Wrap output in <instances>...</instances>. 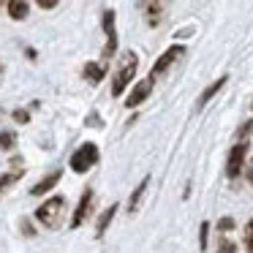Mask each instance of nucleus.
Listing matches in <instances>:
<instances>
[{"label":"nucleus","mask_w":253,"mask_h":253,"mask_svg":"<svg viewBox=\"0 0 253 253\" xmlns=\"http://www.w3.org/2000/svg\"><path fill=\"white\" fill-rule=\"evenodd\" d=\"M182 55H185V46H180V44H177V46H169V49H166L164 55L155 60V66H153V71H150V77H153V79L161 77V74H164L166 68H169L171 63L177 60V57H182Z\"/></svg>","instance_id":"nucleus-6"},{"label":"nucleus","mask_w":253,"mask_h":253,"mask_svg":"<svg viewBox=\"0 0 253 253\" xmlns=\"http://www.w3.org/2000/svg\"><path fill=\"white\" fill-rule=\"evenodd\" d=\"M245 153H248V144L245 142H237L229 153V161H226V174L234 180L237 174L242 171V164H245Z\"/></svg>","instance_id":"nucleus-5"},{"label":"nucleus","mask_w":253,"mask_h":253,"mask_svg":"<svg viewBox=\"0 0 253 253\" xmlns=\"http://www.w3.org/2000/svg\"><path fill=\"white\" fill-rule=\"evenodd\" d=\"M63 212H66V199L63 196H52L36 210V220H39L44 229H57L63 220Z\"/></svg>","instance_id":"nucleus-1"},{"label":"nucleus","mask_w":253,"mask_h":253,"mask_svg":"<svg viewBox=\"0 0 253 253\" xmlns=\"http://www.w3.org/2000/svg\"><path fill=\"white\" fill-rule=\"evenodd\" d=\"M245 245H248V251L253 253V220L245 226Z\"/></svg>","instance_id":"nucleus-18"},{"label":"nucleus","mask_w":253,"mask_h":253,"mask_svg":"<svg viewBox=\"0 0 253 253\" xmlns=\"http://www.w3.org/2000/svg\"><path fill=\"white\" fill-rule=\"evenodd\" d=\"M95 164H98V147H95L93 142L82 144V147H79L77 153L71 155V161H68L71 171H77V174H84V171L93 169Z\"/></svg>","instance_id":"nucleus-3"},{"label":"nucleus","mask_w":253,"mask_h":253,"mask_svg":"<svg viewBox=\"0 0 253 253\" xmlns=\"http://www.w3.org/2000/svg\"><path fill=\"white\" fill-rule=\"evenodd\" d=\"M251 180H253V169H251Z\"/></svg>","instance_id":"nucleus-23"},{"label":"nucleus","mask_w":253,"mask_h":253,"mask_svg":"<svg viewBox=\"0 0 253 253\" xmlns=\"http://www.w3.org/2000/svg\"><path fill=\"white\" fill-rule=\"evenodd\" d=\"M153 93V77H147V79H142V82L136 84V87L131 90V95H128V101H126V106L131 109V106H139L142 101H147V95Z\"/></svg>","instance_id":"nucleus-7"},{"label":"nucleus","mask_w":253,"mask_h":253,"mask_svg":"<svg viewBox=\"0 0 253 253\" xmlns=\"http://www.w3.org/2000/svg\"><path fill=\"white\" fill-rule=\"evenodd\" d=\"M39 6H41V8H55L57 0H39Z\"/></svg>","instance_id":"nucleus-21"},{"label":"nucleus","mask_w":253,"mask_h":253,"mask_svg":"<svg viewBox=\"0 0 253 253\" xmlns=\"http://www.w3.org/2000/svg\"><path fill=\"white\" fill-rule=\"evenodd\" d=\"M226 79H229V77H220L218 82H212V84H210V87L204 90L202 95H199V109H202V106L207 104L210 98H212V95H218V90H220V87H223V84H226Z\"/></svg>","instance_id":"nucleus-14"},{"label":"nucleus","mask_w":253,"mask_h":253,"mask_svg":"<svg viewBox=\"0 0 253 253\" xmlns=\"http://www.w3.org/2000/svg\"><path fill=\"white\" fill-rule=\"evenodd\" d=\"M115 212H117V204H109V210H104V212H101L98 223H95V237H104V231L109 229V223H112V218H115Z\"/></svg>","instance_id":"nucleus-11"},{"label":"nucleus","mask_w":253,"mask_h":253,"mask_svg":"<svg viewBox=\"0 0 253 253\" xmlns=\"http://www.w3.org/2000/svg\"><path fill=\"white\" fill-rule=\"evenodd\" d=\"M147 185H150V177H144V180L139 182L136 188H133L131 199H128V212H136V207H139V202H142V196H144V191H147Z\"/></svg>","instance_id":"nucleus-13"},{"label":"nucleus","mask_w":253,"mask_h":253,"mask_svg":"<svg viewBox=\"0 0 253 253\" xmlns=\"http://www.w3.org/2000/svg\"><path fill=\"white\" fill-rule=\"evenodd\" d=\"M101 25H104V33H106V46H104V68H106V63L115 57V52H117V33H115V11H104L101 14Z\"/></svg>","instance_id":"nucleus-4"},{"label":"nucleus","mask_w":253,"mask_h":253,"mask_svg":"<svg viewBox=\"0 0 253 253\" xmlns=\"http://www.w3.org/2000/svg\"><path fill=\"white\" fill-rule=\"evenodd\" d=\"M11 117H14L17 123H22V126H25V123H30V112H28V109H14Z\"/></svg>","instance_id":"nucleus-17"},{"label":"nucleus","mask_w":253,"mask_h":253,"mask_svg":"<svg viewBox=\"0 0 253 253\" xmlns=\"http://www.w3.org/2000/svg\"><path fill=\"white\" fill-rule=\"evenodd\" d=\"M90 204H93V191H84L82 193V199H79V207H77V212H74V218H71V229H79V226L84 223V218L90 215Z\"/></svg>","instance_id":"nucleus-8"},{"label":"nucleus","mask_w":253,"mask_h":253,"mask_svg":"<svg viewBox=\"0 0 253 253\" xmlns=\"http://www.w3.org/2000/svg\"><path fill=\"white\" fill-rule=\"evenodd\" d=\"M136 68H139V57L133 55V52H128V55L123 57V66L117 68L115 79H112V95H115V98H120V95L126 93L131 79L136 77Z\"/></svg>","instance_id":"nucleus-2"},{"label":"nucleus","mask_w":253,"mask_h":253,"mask_svg":"<svg viewBox=\"0 0 253 253\" xmlns=\"http://www.w3.org/2000/svg\"><path fill=\"white\" fill-rule=\"evenodd\" d=\"M28 3H25V0H8L6 3V11H8V17L11 19H25L28 17Z\"/></svg>","instance_id":"nucleus-12"},{"label":"nucleus","mask_w":253,"mask_h":253,"mask_svg":"<svg viewBox=\"0 0 253 253\" xmlns=\"http://www.w3.org/2000/svg\"><path fill=\"white\" fill-rule=\"evenodd\" d=\"M60 177H63V171H60V169L52 171V174H46L44 180H39L33 188H30V196H44L46 191H52V188H55L57 182H60Z\"/></svg>","instance_id":"nucleus-9"},{"label":"nucleus","mask_w":253,"mask_h":253,"mask_svg":"<svg viewBox=\"0 0 253 253\" xmlns=\"http://www.w3.org/2000/svg\"><path fill=\"white\" fill-rule=\"evenodd\" d=\"M17 144V133L14 131H0V150H14Z\"/></svg>","instance_id":"nucleus-15"},{"label":"nucleus","mask_w":253,"mask_h":253,"mask_svg":"<svg viewBox=\"0 0 253 253\" xmlns=\"http://www.w3.org/2000/svg\"><path fill=\"white\" fill-rule=\"evenodd\" d=\"M234 251V245H231V242H220V253H231Z\"/></svg>","instance_id":"nucleus-22"},{"label":"nucleus","mask_w":253,"mask_h":253,"mask_svg":"<svg viewBox=\"0 0 253 253\" xmlns=\"http://www.w3.org/2000/svg\"><path fill=\"white\" fill-rule=\"evenodd\" d=\"M19 177H22V169H14V171H8V174H3L0 177V191H3L6 185H11V182H17Z\"/></svg>","instance_id":"nucleus-16"},{"label":"nucleus","mask_w":253,"mask_h":253,"mask_svg":"<svg viewBox=\"0 0 253 253\" xmlns=\"http://www.w3.org/2000/svg\"><path fill=\"white\" fill-rule=\"evenodd\" d=\"M207 231H210V223H202V229H199V245H202V251L207 248Z\"/></svg>","instance_id":"nucleus-19"},{"label":"nucleus","mask_w":253,"mask_h":253,"mask_svg":"<svg viewBox=\"0 0 253 253\" xmlns=\"http://www.w3.org/2000/svg\"><path fill=\"white\" fill-rule=\"evenodd\" d=\"M82 74L90 84H98L101 79L106 77V68H104V63H87V66L82 68Z\"/></svg>","instance_id":"nucleus-10"},{"label":"nucleus","mask_w":253,"mask_h":253,"mask_svg":"<svg viewBox=\"0 0 253 253\" xmlns=\"http://www.w3.org/2000/svg\"><path fill=\"white\" fill-rule=\"evenodd\" d=\"M218 229H220V231H223V229H226V231H229V229H234V220H231V218H220Z\"/></svg>","instance_id":"nucleus-20"}]
</instances>
